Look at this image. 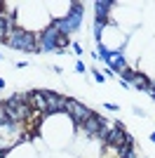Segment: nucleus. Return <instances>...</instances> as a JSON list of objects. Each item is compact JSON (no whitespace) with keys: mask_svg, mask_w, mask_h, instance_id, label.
Here are the masks:
<instances>
[{"mask_svg":"<svg viewBox=\"0 0 155 158\" xmlns=\"http://www.w3.org/2000/svg\"><path fill=\"white\" fill-rule=\"evenodd\" d=\"M106 144L113 146V149H117L122 156H127V151L132 149V144H129V137L125 135L122 127H113V130L108 132V137H106Z\"/></svg>","mask_w":155,"mask_h":158,"instance_id":"1","label":"nucleus"},{"mask_svg":"<svg viewBox=\"0 0 155 158\" xmlns=\"http://www.w3.org/2000/svg\"><path fill=\"white\" fill-rule=\"evenodd\" d=\"M24 104L28 106V111L47 113V97H45V92H28L24 97Z\"/></svg>","mask_w":155,"mask_h":158,"instance_id":"2","label":"nucleus"},{"mask_svg":"<svg viewBox=\"0 0 155 158\" xmlns=\"http://www.w3.org/2000/svg\"><path fill=\"white\" fill-rule=\"evenodd\" d=\"M64 111L71 113V118L75 120V123H80V120H85L87 116H89V109H85L82 104H78V102H73V99H66L64 102Z\"/></svg>","mask_w":155,"mask_h":158,"instance_id":"3","label":"nucleus"},{"mask_svg":"<svg viewBox=\"0 0 155 158\" xmlns=\"http://www.w3.org/2000/svg\"><path fill=\"white\" fill-rule=\"evenodd\" d=\"M101 123H103V118H97V113L92 111L85 120H80V123H75V125H78V130H82V132L99 135V130H101Z\"/></svg>","mask_w":155,"mask_h":158,"instance_id":"4","label":"nucleus"},{"mask_svg":"<svg viewBox=\"0 0 155 158\" xmlns=\"http://www.w3.org/2000/svg\"><path fill=\"white\" fill-rule=\"evenodd\" d=\"M122 73L127 76L132 83H134L136 87H141V90H146V87H150V83H148V78L143 76V73H132V71H127V69H122Z\"/></svg>","mask_w":155,"mask_h":158,"instance_id":"5","label":"nucleus"},{"mask_svg":"<svg viewBox=\"0 0 155 158\" xmlns=\"http://www.w3.org/2000/svg\"><path fill=\"white\" fill-rule=\"evenodd\" d=\"M103 158H125V156L117 151V149H113V146L106 144V153H103Z\"/></svg>","mask_w":155,"mask_h":158,"instance_id":"6","label":"nucleus"},{"mask_svg":"<svg viewBox=\"0 0 155 158\" xmlns=\"http://www.w3.org/2000/svg\"><path fill=\"white\" fill-rule=\"evenodd\" d=\"M54 43H57V47H66V45H68V38H66V33H57Z\"/></svg>","mask_w":155,"mask_h":158,"instance_id":"7","label":"nucleus"},{"mask_svg":"<svg viewBox=\"0 0 155 158\" xmlns=\"http://www.w3.org/2000/svg\"><path fill=\"white\" fill-rule=\"evenodd\" d=\"M0 10H2V2H0Z\"/></svg>","mask_w":155,"mask_h":158,"instance_id":"8","label":"nucleus"},{"mask_svg":"<svg viewBox=\"0 0 155 158\" xmlns=\"http://www.w3.org/2000/svg\"><path fill=\"white\" fill-rule=\"evenodd\" d=\"M0 158H2V151H0Z\"/></svg>","mask_w":155,"mask_h":158,"instance_id":"9","label":"nucleus"}]
</instances>
